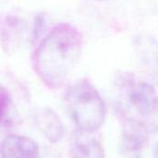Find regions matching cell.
I'll return each instance as SVG.
<instances>
[{
    "instance_id": "7a4b0ae2",
    "label": "cell",
    "mask_w": 158,
    "mask_h": 158,
    "mask_svg": "<svg viewBox=\"0 0 158 158\" xmlns=\"http://www.w3.org/2000/svg\"><path fill=\"white\" fill-rule=\"evenodd\" d=\"M65 98L79 131L91 134L103 126L106 115V105L91 81L83 79L72 83L66 90Z\"/></svg>"
},
{
    "instance_id": "8fae6325",
    "label": "cell",
    "mask_w": 158,
    "mask_h": 158,
    "mask_svg": "<svg viewBox=\"0 0 158 158\" xmlns=\"http://www.w3.org/2000/svg\"><path fill=\"white\" fill-rule=\"evenodd\" d=\"M154 156L155 158H158V143L156 144L155 149H154Z\"/></svg>"
},
{
    "instance_id": "277c9868",
    "label": "cell",
    "mask_w": 158,
    "mask_h": 158,
    "mask_svg": "<svg viewBox=\"0 0 158 158\" xmlns=\"http://www.w3.org/2000/svg\"><path fill=\"white\" fill-rule=\"evenodd\" d=\"M1 158H40L38 143L30 137L8 134L0 144Z\"/></svg>"
},
{
    "instance_id": "ba28073f",
    "label": "cell",
    "mask_w": 158,
    "mask_h": 158,
    "mask_svg": "<svg viewBox=\"0 0 158 158\" xmlns=\"http://www.w3.org/2000/svg\"><path fill=\"white\" fill-rule=\"evenodd\" d=\"M70 151L73 158H105V151L101 143L90 133L79 131L71 139Z\"/></svg>"
},
{
    "instance_id": "8992f818",
    "label": "cell",
    "mask_w": 158,
    "mask_h": 158,
    "mask_svg": "<svg viewBox=\"0 0 158 158\" xmlns=\"http://www.w3.org/2000/svg\"><path fill=\"white\" fill-rule=\"evenodd\" d=\"M36 127L51 143L60 142L65 134L64 124L59 116L50 108H43L34 115Z\"/></svg>"
},
{
    "instance_id": "3957f363",
    "label": "cell",
    "mask_w": 158,
    "mask_h": 158,
    "mask_svg": "<svg viewBox=\"0 0 158 158\" xmlns=\"http://www.w3.org/2000/svg\"><path fill=\"white\" fill-rule=\"evenodd\" d=\"M129 103L150 134L158 132V94L155 87L145 81L135 83L130 89Z\"/></svg>"
},
{
    "instance_id": "52a82bcc",
    "label": "cell",
    "mask_w": 158,
    "mask_h": 158,
    "mask_svg": "<svg viewBox=\"0 0 158 158\" xmlns=\"http://www.w3.org/2000/svg\"><path fill=\"white\" fill-rule=\"evenodd\" d=\"M150 132L144 123L137 118H125L122 124V141L131 152L141 150L148 142Z\"/></svg>"
},
{
    "instance_id": "9c48e42d",
    "label": "cell",
    "mask_w": 158,
    "mask_h": 158,
    "mask_svg": "<svg viewBox=\"0 0 158 158\" xmlns=\"http://www.w3.org/2000/svg\"><path fill=\"white\" fill-rule=\"evenodd\" d=\"M45 31V17L43 14L36 16L32 31V42L39 43V39Z\"/></svg>"
},
{
    "instance_id": "30bf717a",
    "label": "cell",
    "mask_w": 158,
    "mask_h": 158,
    "mask_svg": "<svg viewBox=\"0 0 158 158\" xmlns=\"http://www.w3.org/2000/svg\"><path fill=\"white\" fill-rule=\"evenodd\" d=\"M11 104L10 95L7 91L0 86V121H2L8 113Z\"/></svg>"
},
{
    "instance_id": "6da1fadb",
    "label": "cell",
    "mask_w": 158,
    "mask_h": 158,
    "mask_svg": "<svg viewBox=\"0 0 158 158\" xmlns=\"http://www.w3.org/2000/svg\"><path fill=\"white\" fill-rule=\"evenodd\" d=\"M82 36L70 24L56 26L39 43L32 55L35 73L50 89L63 85L81 51Z\"/></svg>"
},
{
    "instance_id": "5b68a950",
    "label": "cell",
    "mask_w": 158,
    "mask_h": 158,
    "mask_svg": "<svg viewBox=\"0 0 158 158\" xmlns=\"http://www.w3.org/2000/svg\"><path fill=\"white\" fill-rule=\"evenodd\" d=\"M134 46L150 80L158 85V41L150 34L142 33L136 37Z\"/></svg>"
}]
</instances>
